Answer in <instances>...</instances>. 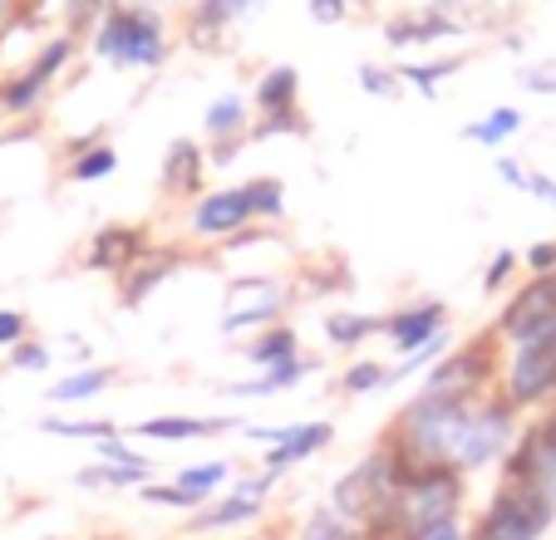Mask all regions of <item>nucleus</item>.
<instances>
[{"label": "nucleus", "mask_w": 556, "mask_h": 540, "mask_svg": "<svg viewBox=\"0 0 556 540\" xmlns=\"http://www.w3.org/2000/svg\"><path fill=\"white\" fill-rule=\"evenodd\" d=\"M262 437L281 442L266 462H271V467H291V462L311 458L315 447H326V442H330V423H305V427H286V433H262Z\"/></svg>", "instance_id": "obj_10"}, {"label": "nucleus", "mask_w": 556, "mask_h": 540, "mask_svg": "<svg viewBox=\"0 0 556 540\" xmlns=\"http://www.w3.org/2000/svg\"><path fill=\"white\" fill-rule=\"evenodd\" d=\"M222 477H227V467H222V462H207V467H188V472L178 477V491H182L188 501H202L207 491H217Z\"/></svg>", "instance_id": "obj_17"}, {"label": "nucleus", "mask_w": 556, "mask_h": 540, "mask_svg": "<svg viewBox=\"0 0 556 540\" xmlns=\"http://www.w3.org/2000/svg\"><path fill=\"white\" fill-rule=\"evenodd\" d=\"M448 69H453V64H439V69H433V64H424V69H409V79L414 83H433V79H443Z\"/></svg>", "instance_id": "obj_39"}, {"label": "nucleus", "mask_w": 556, "mask_h": 540, "mask_svg": "<svg viewBox=\"0 0 556 540\" xmlns=\"http://www.w3.org/2000/svg\"><path fill=\"white\" fill-rule=\"evenodd\" d=\"M227 5H242V0H227Z\"/></svg>", "instance_id": "obj_42"}, {"label": "nucleus", "mask_w": 556, "mask_h": 540, "mask_svg": "<svg viewBox=\"0 0 556 540\" xmlns=\"http://www.w3.org/2000/svg\"><path fill=\"white\" fill-rule=\"evenodd\" d=\"M458 477H453V467H414L404 472V487L394 491V501L384 506V516L375 520V530H384V536H419V530H433L443 526V520H453V511H458Z\"/></svg>", "instance_id": "obj_1"}, {"label": "nucleus", "mask_w": 556, "mask_h": 540, "mask_svg": "<svg viewBox=\"0 0 556 540\" xmlns=\"http://www.w3.org/2000/svg\"><path fill=\"white\" fill-rule=\"evenodd\" d=\"M365 83L375 89V94H384V74H379V69H365Z\"/></svg>", "instance_id": "obj_41"}, {"label": "nucleus", "mask_w": 556, "mask_h": 540, "mask_svg": "<svg viewBox=\"0 0 556 540\" xmlns=\"http://www.w3.org/2000/svg\"><path fill=\"white\" fill-rule=\"evenodd\" d=\"M109 384H114L109 369H89V374L64 378V384L54 388V398H60V403H74V398H89V394H99V388H109Z\"/></svg>", "instance_id": "obj_18"}, {"label": "nucleus", "mask_w": 556, "mask_h": 540, "mask_svg": "<svg viewBox=\"0 0 556 540\" xmlns=\"http://www.w3.org/2000/svg\"><path fill=\"white\" fill-rule=\"evenodd\" d=\"M247 202H252V217H281V188L276 182H252Z\"/></svg>", "instance_id": "obj_24"}, {"label": "nucleus", "mask_w": 556, "mask_h": 540, "mask_svg": "<svg viewBox=\"0 0 556 540\" xmlns=\"http://www.w3.org/2000/svg\"><path fill=\"white\" fill-rule=\"evenodd\" d=\"M439 320H443L439 305H424V310H409V314H400V320H389L384 330L400 349H424L429 339H439Z\"/></svg>", "instance_id": "obj_11"}, {"label": "nucleus", "mask_w": 556, "mask_h": 540, "mask_svg": "<svg viewBox=\"0 0 556 540\" xmlns=\"http://www.w3.org/2000/svg\"><path fill=\"white\" fill-rule=\"evenodd\" d=\"M527 83H532L536 94H556V64H542V69L527 74Z\"/></svg>", "instance_id": "obj_33"}, {"label": "nucleus", "mask_w": 556, "mask_h": 540, "mask_svg": "<svg viewBox=\"0 0 556 540\" xmlns=\"http://www.w3.org/2000/svg\"><path fill=\"white\" fill-rule=\"evenodd\" d=\"M64 60H70V44H64V40H54L50 50H45L40 60L30 64V74H21V79H15V83H5V89H0V108H11V114H25V108H30L35 99L45 94V83L54 79V69H60Z\"/></svg>", "instance_id": "obj_8"}, {"label": "nucleus", "mask_w": 556, "mask_h": 540, "mask_svg": "<svg viewBox=\"0 0 556 540\" xmlns=\"http://www.w3.org/2000/svg\"><path fill=\"white\" fill-rule=\"evenodd\" d=\"M517 128H522V114H517V108H497V114H488L483 124L463 128V138H472V143H503L507 133H517Z\"/></svg>", "instance_id": "obj_14"}, {"label": "nucleus", "mask_w": 556, "mask_h": 540, "mask_svg": "<svg viewBox=\"0 0 556 540\" xmlns=\"http://www.w3.org/2000/svg\"><path fill=\"white\" fill-rule=\"evenodd\" d=\"M207 128L212 133H231V128H242V99H217L207 114Z\"/></svg>", "instance_id": "obj_25"}, {"label": "nucleus", "mask_w": 556, "mask_h": 540, "mask_svg": "<svg viewBox=\"0 0 556 540\" xmlns=\"http://www.w3.org/2000/svg\"><path fill=\"white\" fill-rule=\"evenodd\" d=\"M315 15H320V21H336V15H340V0H315Z\"/></svg>", "instance_id": "obj_40"}, {"label": "nucleus", "mask_w": 556, "mask_h": 540, "mask_svg": "<svg viewBox=\"0 0 556 540\" xmlns=\"http://www.w3.org/2000/svg\"><path fill=\"white\" fill-rule=\"evenodd\" d=\"M546 526H552V491L513 477L503 487V497L488 506L483 540H542Z\"/></svg>", "instance_id": "obj_2"}, {"label": "nucleus", "mask_w": 556, "mask_h": 540, "mask_svg": "<svg viewBox=\"0 0 556 540\" xmlns=\"http://www.w3.org/2000/svg\"><path fill=\"white\" fill-rule=\"evenodd\" d=\"M400 487H404V458H394V452H379V458H369L365 467H355L345 481H340L336 501H340V511H345V516L379 520Z\"/></svg>", "instance_id": "obj_3"}, {"label": "nucleus", "mask_w": 556, "mask_h": 540, "mask_svg": "<svg viewBox=\"0 0 556 540\" xmlns=\"http://www.w3.org/2000/svg\"><path fill=\"white\" fill-rule=\"evenodd\" d=\"M252 221V202H247V188L242 192H212L202 197V207L192 211V227L202 236H227V231H242Z\"/></svg>", "instance_id": "obj_9"}, {"label": "nucleus", "mask_w": 556, "mask_h": 540, "mask_svg": "<svg viewBox=\"0 0 556 540\" xmlns=\"http://www.w3.org/2000/svg\"><path fill=\"white\" fill-rule=\"evenodd\" d=\"M256 99H262V108H271V114L276 108H291L295 104V69H271L262 79V94Z\"/></svg>", "instance_id": "obj_16"}, {"label": "nucleus", "mask_w": 556, "mask_h": 540, "mask_svg": "<svg viewBox=\"0 0 556 540\" xmlns=\"http://www.w3.org/2000/svg\"><path fill=\"white\" fill-rule=\"evenodd\" d=\"M472 378H483V359H478V353H458V359H448V364L429 378V394L433 398H463Z\"/></svg>", "instance_id": "obj_12"}, {"label": "nucleus", "mask_w": 556, "mask_h": 540, "mask_svg": "<svg viewBox=\"0 0 556 540\" xmlns=\"http://www.w3.org/2000/svg\"><path fill=\"white\" fill-rule=\"evenodd\" d=\"M301 374H305V364H301V359H281V364H276L271 374L262 378V384H242V388H237V394H271V388L295 384V378H301Z\"/></svg>", "instance_id": "obj_21"}, {"label": "nucleus", "mask_w": 556, "mask_h": 540, "mask_svg": "<svg viewBox=\"0 0 556 540\" xmlns=\"http://www.w3.org/2000/svg\"><path fill=\"white\" fill-rule=\"evenodd\" d=\"M375 384H384V369H375V364H359V369H350L345 374V388H375Z\"/></svg>", "instance_id": "obj_29"}, {"label": "nucleus", "mask_w": 556, "mask_h": 540, "mask_svg": "<svg viewBox=\"0 0 556 540\" xmlns=\"http://www.w3.org/2000/svg\"><path fill=\"white\" fill-rule=\"evenodd\" d=\"M409 540H463V530L453 526V520H443V526H433V530H419V536H409Z\"/></svg>", "instance_id": "obj_37"}, {"label": "nucleus", "mask_w": 556, "mask_h": 540, "mask_svg": "<svg viewBox=\"0 0 556 540\" xmlns=\"http://www.w3.org/2000/svg\"><path fill=\"white\" fill-rule=\"evenodd\" d=\"M513 266H517V256H513V250H503V256H497L493 266H488V285H503V281H507V270H513Z\"/></svg>", "instance_id": "obj_35"}, {"label": "nucleus", "mask_w": 556, "mask_h": 540, "mask_svg": "<svg viewBox=\"0 0 556 540\" xmlns=\"http://www.w3.org/2000/svg\"><path fill=\"white\" fill-rule=\"evenodd\" d=\"M556 388V324L536 339L517 344L513 364H507V398L513 403H536Z\"/></svg>", "instance_id": "obj_4"}, {"label": "nucleus", "mask_w": 556, "mask_h": 540, "mask_svg": "<svg viewBox=\"0 0 556 540\" xmlns=\"http://www.w3.org/2000/svg\"><path fill=\"white\" fill-rule=\"evenodd\" d=\"M25 334V320L15 310H0V344H21Z\"/></svg>", "instance_id": "obj_30"}, {"label": "nucleus", "mask_w": 556, "mask_h": 540, "mask_svg": "<svg viewBox=\"0 0 556 540\" xmlns=\"http://www.w3.org/2000/svg\"><path fill=\"white\" fill-rule=\"evenodd\" d=\"M134 246H138V236L134 231H104V236H99V250L89 260H94V266H118V256H134Z\"/></svg>", "instance_id": "obj_20"}, {"label": "nucleus", "mask_w": 556, "mask_h": 540, "mask_svg": "<svg viewBox=\"0 0 556 540\" xmlns=\"http://www.w3.org/2000/svg\"><path fill=\"white\" fill-rule=\"evenodd\" d=\"M301 540H355V536H350L345 520H336V516H315L311 526L301 530Z\"/></svg>", "instance_id": "obj_27"}, {"label": "nucleus", "mask_w": 556, "mask_h": 540, "mask_svg": "<svg viewBox=\"0 0 556 540\" xmlns=\"http://www.w3.org/2000/svg\"><path fill=\"white\" fill-rule=\"evenodd\" d=\"M266 487H271V481L262 477V481H252V487H247V491H237V497H227L217 511H212L207 520H202V526H231V520H247V516H256V506H262Z\"/></svg>", "instance_id": "obj_13"}, {"label": "nucleus", "mask_w": 556, "mask_h": 540, "mask_svg": "<svg viewBox=\"0 0 556 540\" xmlns=\"http://www.w3.org/2000/svg\"><path fill=\"white\" fill-rule=\"evenodd\" d=\"M513 437V423H507V408H478L463 417L458 447H453V467H483L488 458L503 452V442Z\"/></svg>", "instance_id": "obj_6"}, {"label": "nucleus", "mask_w": 556, "mask_h": 540, "mask_svg": "<svg viewBox=\"0 0 556 540\" xmlns=\"http://www.w3.org/2000/svg\"><path fill=\"white\" fill-rule=\"evenodd\" d=\"M252 359H256V364H281V359H295V334L276 324V330L266 334V339H256Z\"/></svg>", "instance_id": "obj_19"}, {"label": "nucleus", "mask_w": 556, "mask_h": 540, "mask_svg": "<svg viewBox=\"0 0 556 540\" xmlns=\"http://www.w3.org/2000/svg\"><path fill=\"white\" fill-rule=\"evenodd\" d=\"M497 172H503V182H513V188H532V177H527L517 163H497Z\"/></svg>", "instance_id": "obj_38"}, {"label": "nucleus", "mask_w": 556, "mask_h": 540, "mask_svg": "<svg viewBox=\"0 0 556 540\" xmlns=\"http://www.w3.org/2000/svg\"><path fill=\"white\" fill-rule=\"evenodd\" d=\"M143 497H148V501H163V506H192V501H188V497H182V491H178V487H148V491H143Z\"/></svg>", "instance_id": "obj_34"}, {"label": "nucleus", "mask_w": 556, "mask_h": 540, "mask_svg": "<svg viewBox=\"0 0 556 540\" xmlns=\"http://www.w3.org/2000/svg\"><path fill=\"white\" fill-rule=\"evenodd\" d=\"M114 172V147H94V153H79V163H74V177L79 182H99V177Z\"/></svg>", "instance_id": "obj_22"}, {"label": "nucleus", "mask_w": 556, "mask_h": 540, "mask_svg": "<svg viewBox=\"0 0 556 540\" xmlns=\"http://www.w3.org/2000/svg\"><path fill=\"white\" fill-rule=\"evenodd\" d=\"M15 364H21V369H45V364H50V353L35 349V344H25V349L15 353Z\"/></svg>", "instance_id": "obj_36"}, {"label": "nucleus", "mask_w": 556, "mask_h": 540, "mask_svg": "<svg viewBox=\"0 0 556 540\" xmlns=\"http://www.w3.org/2000/svg\"><path fill=\"white\" fill-rule=\"evenodd\" d=\"M0 15H5V0H0Z\"/></svg>", "instance_id": "obj_43"}, {"label": "nucleus", "mask_w": 556, "mask_h": 540, "mask_svg": "<svg viewBox=\"0 0 556 540\" xmlns=\"http://www.w3.org/2000/svg\"><path fill=\"white\" fill-rule=\"evenodd\" d=\"M556 324V281H532L517 291V300L503 310V334L517 344L536 339V334H546Z\"/></svg>", "instance_id": "obj_7"}, {"label": "nucleus", "mask_w": 556, "mask_h": 540, "mask_svg": "<svg viewBox=\"0 0 556 540\" xmlns=\"http://www.w3.org/2000/svg\"><path fill=\"white\" fill-rule=\"evenodd\" d=\"M50 433H60V437H99V442H109L114 437V423H64V417H50Z\"/></svg>", "instance_id": "obj_26"}, {"label": "nucleus", "mask_w": 556, "mask_h": 540, "mask_svg": "<svg viewBox=\"0 0 556 540\" xmlns=\"http://www.w3.org/2000/svg\"><path fill=\"white\" fill-rule=\"evenodd\" d=\"M99 452H104L109 462H124V467H143L148 472V462L138 458V452H128V447H118V442H99Z\"/></svg>", "instance_id": "obj_31"}, {"label": "nucleus", "mask_w": 556, "mask_h": 540, "mask_svg": "<svg viewBox=\"0 0 556 540\" xmlns=\"http://www.w3.org/2000/svg\"><path fill=\"white\" fill-rule=\"evenodd\" d=\"M99 50L124 64H157L163 60V35H157L153 15L118 11V15H109L104 35H99Z\"/></svg>", "instance_id": "obj_5"}, {"label": "nucleus", "mask_w": 556, "mask_h": 540, "mask_svg": "<svg viewBox=\"0 0 556 540\" xmlns=\"http://www.w3.org/2000/svg\"><path fill=\"white\" fill-rule=\"evenodd\" d=\"M192 163H198V147H192V143H178V147H173V172H168V182H173V188H192V182H198V167H192Z\"/></svg>", "instance_id": "obj_23"}, {"label": "nucleus", "mask_w": 556, "mask_h": 540, "mask_svg": "<svg viewBox=\"0 0 556 540\" xmlns=\"http://www.w3.org/2000/svg\"><path fill=\"white\" fill-rule=\"evenodd\" d=\"M527 266H532L536 275H546V270H556V246H552V241H542V246H536L532 256H527Z\"/></svg>", "instance_id": "obj_32"}, {"label": "nucleus", "mask_w": 556, "mask_h": 540, "mask_svg": "<svg viewBox=\"0 0 556 540\" xmlns=\"http://www.w3.org/2000/svg\"><path fill=\"white\" fill-rule=\"evenodd\" d=\"M217 427L227 423H198V417H148V423H138V433L143 437H198V433H217Z\"/></svg>", "instance_id": "obj_15"}, {"label": "nucleus", "mask_w": 556, "mask_h": 540, "mask_svg": "<svg viewBox=\"0 0 556 540\" xmlns=\"http://www.w3.org/2000/svg\"><path fill=\"white\" fill-rule=\"evenodd\" d=\"M369 330H375V320H355V314L330 320V339H336V344H355V339H365Z\"/></svg>", "instance_id": "obj_28"}]
</instances>
